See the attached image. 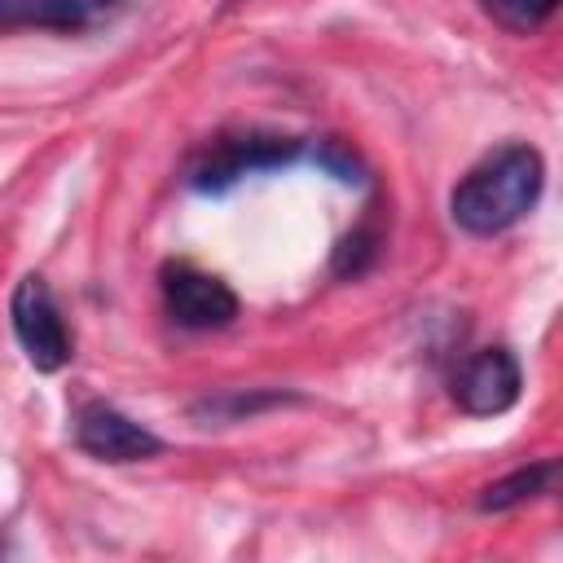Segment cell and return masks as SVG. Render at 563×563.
<instances>
[{"mask_svg": "<svg viewBox=\"0 0 563 563\" xmlns=\"http://www.w3.org/2000/svg\"><path fill=\"white\" fill-rule=\"evenodd\" d=\"M541 185H545L541 154L523 141H510L457 180V189L449 198L453 224L475 233V238H493V233L519 224L537 207Z\"/></svg>", "mask_w": 563, "mask_h": 563, "instance_id": "obj_1", "label": "cell"}, {"mask_svg": "<svg viewBox=\"0 0 563 563\" xmlns=\"http://www.w3.org/2000/svg\"><path fill=\"white\" fill-rule=\"evenodd\" d=\"M9 317H13V334L26 352V361L44 374L62 369L70 361V330L57 312V299L48 290L44 277H22L13 286V299H9Z\"/></svg>", "mask_w": 563, "mask_h": 563, "instance_id": "obj_2", "label": "cell"}, {"mask_svg": "<svg viewBox=\"0 0 563 563\" xmlns=\"http://www.w3.org/2000/svg\"><path fill=\"white\" fill-rule=\"evenodd\" d=\"M299 150V141L290 136H264V132H246V136H220L211 141L194 167H189V185L194 189H229L233 180L264 172V167H282L290 163Z\"/></svg>", "mask_w": 563, "mask_h": 563, "instance_id": "obj_3", "label": "cell"}, {"mask_svg": "<svg viewBox=\"0 0 563 563\" xmlns=\"http://www.w3.org/2000/svg\"><path fill=\"white\" fill-rule=\"evenodd\" d=\"M163 303H167L172 321H180L185 330H220L238 317V295L220 277H211L194 264L163 268Z\"/></svg>", "mask_w": 563, "mask_h": 563, "instance_id": "obj_4", "label": "cell"}, {"mask_svg": "<svg viewBox=\"0 0 563 563\" xmlns=\"http://www.w3.org/2000/svg\"><path fill=\"white\" fill-rule=\"evenodd\" d=\"M75 440L97 462H145V457L163 453V440L150 427H141L136 418H128V413H119L114 405H101V400L79 409Z\"/></svg>", "mask_w": 563, "mask_h": 563, "instance_id": "obj_5", "label": "cell"}, {"mask_svg": "<svg viewBox=\"0 0 563 563\" xmlns=\"http://www.w3.org/2000/svg\"><path fill=\"white\" fill-rule=\"evenodd\" d=\"M519 387H523V374H519V361L506 352V347H484L475 352L457 378H453V400L475 413V418H493V413H506L515 400H519Z\"/></svg>", "mask_w": 563, "mask_h": 563, "instance_id": "obj_6", "label": "cell"}, {"mask_svg": "<svg viewBox=\"0 0 563 563\" xmlns=\"http://www.w3.org/2000/svg\"><path fill=\"white\" fill-rule=\"evenodd\" d=\"M128 0H0V22H35L57 31H84L114 18Z\"/></svg>", "mask_w": 563, "mask_h": 563, "instance_id": "obj_7", "label": "cell"}, {"mask_svg": "<svg viewBox=\"0 0 563 563\" xmlns=\"http://www.w3.org/2000/svg\"><path fill=\"white\" fill-rule=\"evenodd\" d=\"M559 479V462H532V466H519L501 479H493L484 493H479V510H510V506H523L541 493H550Z\"/></svg>", "mask_w": 563, "mask_h": 563, "instance_id": "obj_8", "label": "cell"}, {"mask_svg": "<svg viewBox=\"0 0 563 563\" xmlns=\"http://www.w3.org/2000/svg\"><path fill=\"white\" fill-rule=\"evenodd\" d=\"M479 4H484V13H488L497 26H506V31H515V35L541 31V26L554 18V9H559V0H479Z\"/></svg>", "mask_w": 563, "mask_h": 563, "instance_id": "obj_9", "label": "cell"}, {"mask_svg": "<svg viewBox=\"0 0 563 563\" xmlns=\"http://www.w3.org/2000/svg\"><path fill=\"white\" fill-rule=\"evenodd\" d=\"M374 251H378V233L365 224V229H356V233H347V238H343L334 268H339V273H361V268L369 264V255H374Z\"/></svg>", "mask_w": 563, "mask_h": 563, "instance_id": "obj_10", "label": "cell"}]
</instances>
